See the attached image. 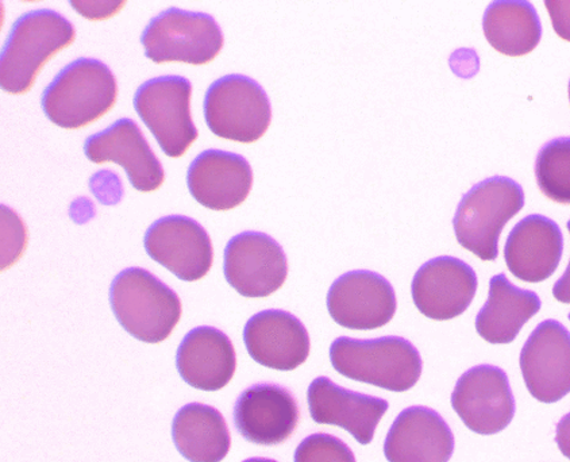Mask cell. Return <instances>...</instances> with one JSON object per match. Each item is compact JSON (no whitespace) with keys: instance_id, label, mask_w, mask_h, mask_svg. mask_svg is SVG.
<instances>
[{"instance_id":"obj_23","label":"cell","mask_w":570,"mask_h":462,"mask_svg":"<svg viewBox=\"0 0 570 462\" xmlns=\"http://www.w3.org/2000/svg\"><path fill=\"white\" fill-rule=\"evenodd\" d=\"M542 302L533 291L518 288L504 274L493 276L490 295L476 318V331L490 344H511L540 312Z\"/></svg>"},{"instance_id":"obj_3","label":"cell","mask_w":570,"mask_h":462,"mask_svg":"<svg viewBox=\"0 0 570 462\" xmlns=\"http://www.w3.org/2000/svg\"><path fill=\"white\" fill-rule=\"evenodd\" d=\"M110 305L119 325L148 344L166 341L181 316L180 297L144 268H128L114 278Z\"/></svg>"},{"instance_id":"obj_1","label":"cell","mask_w":570,"mask_h":462,"mask_svg":"<svg viewBox=\"0 0 570 462\" xmlns=\"http://www.w3.org/2000/svg\"><path fill=\"white\" fill-rule=\"evenodd\" d=\"M76 30L60 12L38 9L24 12L10 30L0 60V81L6 92L30 90L50 57L75 41Z\"/></svg>"},{"instance_id":"obj_13","label":"cell","mask_w":570,"mask_h":462,"mask_svg":"<svg viewBox=\"0 0 570 462\" xmlns=\"http://www.w3.org/2000/svg\"><path fill=\"white\" fill-rule=\"evenodd\" d=\"M525 387L537 401L556 403L570 392V333L549 320L531 333L521 353Z\"/></svg>"},{"instance_id":"obj_22","label":"cell","mask_w":570,"mask_h":462,"mask_svg":"<svg viewBox=\"0 0 570 462\" xmlns=\"http://www.w3.org/2000/svg\"><path fill=\"white\" fill-rule=\"evenodd\" d=\"M177 371L200 391L215 392L232 382L237 368L232 341L219 328L196 327L181 341L176 354Z\"/></svg>"},{"instance_id":"obj_24","label":"cell","mask_w":570,"mask_h":462,"mask_svg":"<svg viewBox=\"0 0 570 462\" xmlns=\"http://www.w3.org/2000/svg\"><path fill=\"white\" fill-rule=\"evenodd\" d=\"M173 439L177 451L191 462H220L232 446L224 415L202 403H189L177 411Z\"/></svg>"},{"instance_id":"obj_16","label":"cell","mask_w":570,"mask_h":462,"mask_svg":"<svg viewBox=\"0 0 570 462\" xmlns=\"http://www.w3.org/2000/svg\"><path fill=\"white\" fill-rule=\"evenodd\" d=\"M299 407L287 389L271 383L252 385L234 406V425L252 444L281 445L294 434Z\"/></svg>"},{"instance_id":"obj_6","label":"cell","mask_w":570,"mask_h":462,"mask_svg":"<svg viewBox=\"0 0 570 462\" xmlns=\"http://www.w3.org/2000/svg\"><path fill=\"white\" fill-rule=\"evenodd\" d=\"M145 56L161 62L207 65L224 48L219 24L206 12L170 8L150 19L141 36Z\"/></svg>"},{"instance_id":"obj_30","label":"cell","mask_w":570,"mask_h":462,"mask_svg":"<svg viewBox=\"0 0 570 462\" xmlns=\"http://www.w3.org/2000/svg\"><path fill=\"white\" fill-rule=\"evenodd\" d=\"M568 232L570 234V220H568L567 224ZM553 295L557 301L561 303H567L569 305L570 303V262L568 265V268L566 271V274H563L560 278V281H557L553 287Z\"/></svg>"},{"instance_id":"obj_28","label":"cell","mask_w":570,"mask_h":462,"mask_svg":"<svg viewBox=\"0 0 570 462\" xmlns=\"http://www.w3.org/2000/svg\"><path fill=\"white\" fill-rule=\"evenodd\" d=\"M547 6L556 33L570 42V0H548Z\"/></svg>"},{"instance_id":"obj_27","label":"cell","mask_w":570,"mask_h":462,"mask_svg":"<svg viewBox=\"0 0 570 462\" xmlns=\"http://www.w3.org/2000/svg\"><path fill=\"white\" fill-rule=\"evenodd\" d=\"M295 462H356L351 448L337 436L316 433L296 448Z\"/></svg>"},{"instance_id":"obj_4","label":"cell","mask_w":570,"mask_h":462,"mask_svg":"<svg viewBox=\"0 0 570 462\" xmlns=\"http://www.w3.org/2000/svg\"><path fill=\"white\" fill-rule=\"evenodd\" d=\"M331 361L340 375L391 392L415 387L422 375L420 352L402 337H340L331 346Z\"/></svg>"},{"instance_id":"obj_12","label":"cell","mask_w":570,"mask_h":462,"mask_svg":"<svg viewBox=\"0 0 570 462\" xmlns=\"http://www.w3.org/2000/svg\"><path fill=\"white\" fill-rule=\"evenodd\" d=\"M145 249L183 282L205 277L213 265V244L205 227L185 215H168L150 225L144 239Z\"/></svg>"},{"instance_id":"obj_9","label":"cell","mask_w":570,"mask_h":462,"mask_svg":"<svg viewBox=\"0 0 570 462\" xmlns=\"http://www.w3.org/2000/svg\"><path fill=\"white\" fill-rule=\"evenodd\" d=\"M452 406L464 425L481 435L503 432L515 415L509 377L493 365H479L465 372L455 384Z\"/></svg>"},{"instance_id":"obj_8","label":"cell","mask_w":570,"mask_h":462,"mask_svg":"<svg viewBox=\"0 0 570 462\" xmlns=\"http://www.w3.org/2000/svg\"><path fill=\"white\" fill-rule=\"evenodd\" d=\"M193 85L183 76H160L139 86L135 109L164 154L186 155L199 132L191 117Z\"/></svg>"},{"instance_id":"obj_15","label":"cell","mask_w":570,"mask_h":462,"mask_svg":"<svg viewBox=\"0 0 570 462\" xmlns=\"http://www.w3.org/2000/svg\"><path fill=\"white\" fill-rule=\"evenodd\" d=\"M85 154L95 164H119L139 193H154L166 179L160 160L130 118L118 119L110 128L88 137Z\"/></svg>"},{"instance_id":"obj_7","label":"cell","mask_w":570,"mask_h":462,"mask_svg":"<svg viewBox=\"0 0 570 462\" xmlns=\"http://www.w3.org/2000/svg\"><path fill=\"white\" fill-rule=\"evenodd\" d=\"M205 119L215 136L240 144L258 141L267 132L272 109L267 92L244 75H227L208 87Z\"/></svg>"},{"instance_id":"obj_2","label":"cell","mask_w":570,"mask_h":462,"mask_svg":"<svg viewBox=\"0 0 570 462\" xmlns=\"http://www.w3.org/2000/svg\"><path fill=\"white\" fill-rule=\"evenodd\" d=\"M118 85L111 69L97 59H80L57 73L42 92L41 106L62 129H80L109 112L117 102Z\"/></svg>"},{"instance_id":"obj_11","label":"cell","mask_w":570,"mask_h":462,"mask_svg":"<svg viewBox=\"0 0 570 462\" xmlns=\"http://www.w3.org/2000/svg\"><path fill=\"white\" fill-rule=\"evenodd\" d=\"M327 309L335 324L342 327L351 331H375L394 318L395 289L376 272H347L328 289Z\"/></svg>"},{"instance_id":"obj_32","label":"cell","mask_w":570,"mask_h":462,"mask_svg":"<svg viewBox=\"0 0 570 462\" xmlns=\"http://www.w3.org/2000/svg\"><path fill=\"white\" fill-rule=\"evenodd\" d=\"M569 100H570V81H569Z\"/></svg>"},{"instance_id":"obj_29","label":"cell","mask_w":570,"mask_h":462,"mask_svg":"<svg viewBox=\"0 0 570 462\" xmlns=\"http://www.w3.org/2000/svg\"><path fill=\"white\" fill-rule=\"evenodd\" d=\"M556 442L561 453L570 460V413L557 425Z\"/></svg>"},{"instance_id":"obj_26","label":"cell","mask_w":570,"mask_h":462,"mask_svg":"<svg viewBox=\"0 0 570 462\" xmlns=\"http://www.w3.org/2000/svg\"><path fill=\"white\" fill-rule=\"evenodd\" d=\"M538 187L544 196L570 205V137L554 138L543 145L535 160Z\"/></svg>"},{"instance_id":"obj_31","label":"cell","mask_w":570,"mask_h":462,"mask_svg":"<svg viewBox=\"0 0 570 462\" xmlns=\"http://www.w3.org/2000/svg\"><path fill=\"white\" fill-rule=\"evenodd\" d=\"M243 462H277V461L271 460V459L255 458V459L245 460Z\"/></svg>"},{"instance_id":"obj_19","label":"cell","mask_w":570,"mask_h":462,"mask_svg":"<svg viewBox=\"0 0 570 462\" xmlns=\"http://www.w3.org/2000/svg\"><path fill=\"white\" fill-rule=\"evenodd\" d=\"M249 356L265 368L289 372L306 363L309 354L307 328L283 309L253 315L244 328Z\"/></svg>"},{"instance_id":"obj_20","label":"cell","mask_w":570,"mask_h":462,"mask_svg":"<svg viewBox=\"0 0 570 462\" xmlns=\"http://www.w3.org/2000/svg\"><path fill=\"white\" fill-rule=\"evenodd\" d=\"M453 452L451 427L436 411L421 406L403 410L384 442L389 462H449Z\"/></svg>"},{"instance_id":"obj_25","label":"cell","mask_w":570,"mask_h":462,"mask_svg":"<svg viewBox=\"0 0 570 462\" xmlns=\"http://www.w3.org/2000/svg\"><path fill=\"white\" fill-rule=\"evenodd\" d=\"M483 29L491 47L511 57L533 52L542 38L541 19L525 0L492 2L485 10Z\"/></svg>"},{"instance_id":"obj_5","label":"cell","mask_w":570,"mask_h":462,"mask_svg":"<svg viewBox=\"0 0 570 462\" xmlns=\"http://www.w3.org/2000/svg\"><path fill=\"white\" fill-rule=\"evenodd\" d=\"M523 206V188L510 177L480 181L462 196L453 219L455 238L483 262H493L499 256L500 234Z\"/></svg>"},{"instance_id":"obj_33","label":"cell","mask_w":570,"mask_h":462,"mask_svg":"<svg viewBox=\"0 0 570 462\" xmlns=\"http://www.w3.org/2000/svg\"><path fill=\"white\" fill-rule=\"evenodd\" d=\"M569 320H570V313H569Z\"/></svg>"},{"instance_id":"obj_21","label":"cell","mask_w":570,"mask_h":462,"mask_svg":"<svg viewBox=\"0 0 570 462\" xmlns=\"http://www.w3.org/2000/svg\"><path fill=\"white\" fill-rule=\"evenodd\" d=\"M563 237L554 220L529 215L511 230L504 246L507 267L519 281L541 283L559 268Z\"/></svg>"},{"instance_id":"obj_10","label":"cell","mask_w":570,"mask_h":462,"mask_svg":"<svg viewBox=\"0 0 570 462\" xmlns=\"http://www.w3.org/2000/svg\"><path fill=\"white\" fill-rule=\"evenodd\" d=\"M224 272L226 282L239 295L267 297L287 278V256L268 234L244 232L227 243Z\"/></svg>"},{"instance_id":"obj_18","label":"cell","mask_w":570,"mask_h":462,"mask_svg":"<svg viewBox=\"0 0 570 462\" xmlns=\"http://www.w3.org/2000/svg\"><path fill=\"white\" fill-rule=\"evenodd\" d=\"M187 185L194 199L215 212L244 204L253 186V170L244 156L208 149L188 168Z\"/></svg>"},{"instance_id":"obj_17","label":"cell","mask_w":570,"mask_h":462,"mask_svg":"<svg viewBox=\"0 0 570 462\" xmlns=\"http://www.w3.org/2000/svg\"><path fill=\"white\" fill-rule=\"evenodd\" d=\"M309 414L320 425L345 429L361 445H370L389 410L382 397L342 389L326 376L316 377L307 391Z\"/></svg>"},{"instance_id":"obj_14","label":"cell","mask_w":570,"mask_h":462,"mask_svg":"<svg viewBox=\"0 0 570 462\" xmlns=\"http://www.w3.org/2000/svg\"><path fill=\"white\" fill-rule=\"evenodd\" d=\"M479 286L476 272L460 258L442 256L417 269L411 294L420 312L434 321L458 318L471 306Z\"/></svg>"}]
</instances>
